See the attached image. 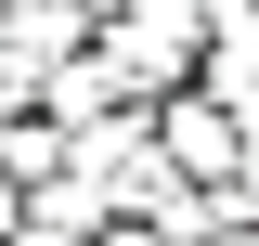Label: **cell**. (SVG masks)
<instances>
[{
	"label": "cell",
	"instance_id": "1",
	"mask_svg": "<svg viewBox=\"0 0 259 246\" xmlns=\"http://www.w3.org/2000/svg\"><path fill=\"white\" fill-rule=\"evenodd\" d=\"M104 52H117V78L143 104H182L207 78V52H221V26H207V0H130L117 26H104Z\"/></svg>",
	"mask_w": 259,
	"mask_h": 246
},
{
	"label": "cell",
	"instance_id": "2",
	"mask_svg": "<svg viewBox=\"0 0 259 246\" xmlns=\"http://www.w3.org/2000/svg\"><path fill=\"white\" fill-rule=\"evenodd\" d=\"M156 155H168V169H182L194 194H221V182H233V169H246L259 143H246V130H233V117H221V104H207V91H182V104H156Z\"/></svg>",
	"mask_w": 259,
	"mask_h": 246
},
{
	"label": "cell",
	"instance_id": "3",
	"mask_svg": "<svg viewBox=\"0 0 259 246\" xmlns=\"http://www.w3.org/2000/svg\"><path fill=\"white\" fill-rule=\"evenodd\" d=\"M39 117L65 130V143H91V130H117V117H143V91L117 78V52H78V65H52V104Z\"/></svg>",
	"mask_w": 259,
	"mask_h": 246
},
{
	"label": "cell",
	"instance_id": "4",
	"mask_svg": "<svg viewBox=\"0 0 259 246\" xmlns=\"http://www.w3.org/2000/svg\"><path fill=\"white\" fill-rule=\"evenodd\" d=\"M0 39L26 52L39 78H52V65H78V52H104V26L78 13V0H13V13H0Z\"/></svg>",
	"mask_w": 259,
	"mask_h": 246
},
{
	"label": "cell",
	"instance_id": "5",
	"mask_svg": "<svg viewBox=\"0 0 259 246\" xmlns=\"http://www.w3.org/2000/svg\"><path fill=\"white\" fill-rule=\"evenodd\" d=\"M65 169H78V143H65L52 117H13V130H0V182L39 194V182H65Z\"/></svg>",
	"mask_w": 259,
	"mask_h": 246
},
{
	"label": "cell",
	"instance_id": "6",
	"mask_svg": "<svg viewBox=\"0 0 259 246\" xmlns=\"http://www.w3.org/2000/svg\"><path fill=\"white\" fill-rule=\"evenodd\" d=\"M194 91H207V104H221V117H233V130H246V143H259V39H221Z\"/></svg>",
	"mask_w": 259,
	"mask_h": 246
},
{
	"label": "cell",
	"instance_id": "7",
	"mask_svg": "<svg viewBox=\"0 0 259 246\" xmlns=\"http://www.w3.org/2000/svg\"><path fill=\"white\" fill-rule=\"evenodd\" d=\"M207 26H221V39H259V0H207Z\"/></svg>",
	"mask_w": 259,
	"mask_h": 246
},
{
	"label": "cell",
	"instance_id": "8",
	"mask_svg": "<svg viewBox=\"0 0 259 246\" xmlns=\"http://www.w3.org/2000/svg\"><path fill=\"white\" fill-rule=\"evenodd\" d=\"M78 13H91V26H117V13H130V0H78Z\"/></svg>",
	"mask_w": 259,
	"mask_h": 246
},
{
	"label": "cell",
	"instance_id": "9",
	"mask_svg": "<svg viewBox=\"0 0 259 246\" xmlns=\"http://www.w3.org/2000/svg\"><path fill=\"white\" fill-rule=\"evenodd\" d=\"M0 13H13V0H0Z\"/></svg>",
	"mask_w": 259,
	"mask_h": 246
}]
</instances>
